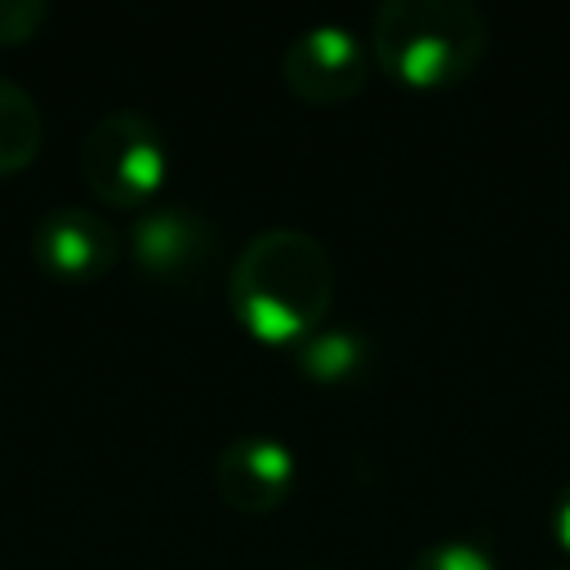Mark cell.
<instances>
[{
	"mask_svg": "<svg viewBox=\"0 0 570 570\" xmlns=\"http://www.w3.org/2000/svg\"><path fill=\"white\" fill-rule=\"evenodd\" d=\"M227 303L258 343H298L325 325L334 303V258L303 227H263L227 272Z\"/></svg>",
	"mask_w": 570,
	"mask_h": 570,
	"instance_id": "cell-1",
	"label": "cell"
},
{
	"mask_svg": "<svg viewBox=\"0 0 570 570\" xmlns=\"http://www.w3.org/2000/svg\"><path fill=\"white\" fill-rule=\"evenodd\" d=\"M370 49L401 85L445 89L481 67L490 27L472 0H383L370 22Z\"/></svg>",
	"mask_w": 570,
	"mask_h": 570,
	"instance_id": "cell-2",
	"label": "cell"
},
{
	"mask_svg": "<svg viewBox=\"0 0 570 570\" xmlns=\"http://www.w3.org/2000/svg\"><path fill=\"white\" fill-rule=\"evenodd\" d=\"M85 187L107 209H147L169 174V147L151 116L134 107H116L98 116L80 142Z\"/></svg>",
	"mask_w": 570,
	"mask_h": 570,
	"instance_id": "cell-3",
	"label": "cell"
},
{
	"mask_svg": "<svg viewBox=\"0 0 570 570\" xmlns=\"http://www.w3.org/2000/svg\"><path fill=\"white\" fill-rule=\"evenodd\" d=\"M134 267L165 289H200L218 263V227L196 205H147L129 227Z\"/></svg>",
	"mask_w": 570,
	"mask_h": 570,
	"instance_id": "cell-4",
	"label": "cell"
},
{
	"mask_svg": "<svg viewBox=\"0 0 570 570\" xmlns=\"http://www.w3.org/2000/svg\"><path fill=\"white\" fill-rule=\"evenodd\" d=\"M281 80L312 107L347 102L370 80V53L347 22H312L281 49Z\"/></svg>",
	"mask_w": 570,
	"mask_h": 570,
	"instance_id": "cell-5",
	"label": "cell"
},
{
	"mask_svg": "<svg viewBox=\"0 0 570 570\" xmlns=\"http://www.w3.org/2000/svg\"><path fill=\"white\" fill-rule=\"evenodd\" d=\"M31 258L45 276L85 285L116 267L120 236L102 214H94L85 205H58V209L40 214V223L31 227Z\"/></svg>",
	"mask_w": 570,
	"mask_h": 570,
	"instance_id": "cell-6",
	"label": "cell"
},
{
	"mask_svg": "<svg viewBox=\"0 0 570 570\" xmlns=\"http://www.w3.org/2000/svg\"><path fill=\"white\" fill-rule=\"evenodd\" d=\"M294 450L272 432H240L214 459V490L227 508L263 517L294 494Z\"/></svg>",
	"mask_w": 570,
	"mask_h": 570,
	"instance_id": "cell-7",
	"label": "cell"
},
{
	"mask_svg": "<svg viewBox=\"0 0 570 570\" xmlns=\"http://www.w3.org/2000/svg\"><path fill=\"white\" fill-rule=\"evenodd\" d=\"M294 365L325 387H343L352 379H361V370L370 365V338L356 325H316L307 338L294 343Z\"/></svg>",
	"mask_w": 570,
	"mask_h": 570,
	"instance_id": "cell-8",
	"label": "cell"
},
{
	"mask_svg": "<svg viewBox=\"0 0 570 570\" xmlns=\"http://www.w3.org/2000/svg\"><path fill=\"white\" fill-rule=\"evenodd\" d=\"M40 142H45V116L36 98L22 85L0 80V178L27 169L40 156Z\"/></svg>",
	"mask_w": 570,
	"mask_h": 570,
	"instance_id": "cell-9",
	"label": "cell"
},
{
	"mask_svg": "<svg viewBox=\"0 0 570 570\" xmlns=\"http://www.w3.org/2000/svg\"><path fill=\"white\" fill-rule=\"evenodd\" d=\"M410 570H499L494 552L485 539H472V534H450V539H436V543H423L410 561Z\"/></svg>",
	"mask_w": 570,
	"mask_h": 570,
	"instance_id": "cell-10",
	"label": "cell"
},
{
	"mask_svg": "<svg viewBox=\"0 0 570 570\" xmlns=\"http://www.w3.org/2000/svg\"><path fill=\"white\" fill-rule=\"evenodd\" d=\"M45 18H49V4L40 0H0V45L31 40Z\"/></svg>",
	"mask_w": 570,
	"mask_h": 570,
	"instance_id": "cell-11",
	"label": "cell"
},
{
	"mask_svg": "<svg viewBox=\"0 0 570 570\" xmlns=\"http://www.w3.org/2000/svg\"><path fill=\"white\" fill-rule=\"evenodd\" d=\"M552 534H557V543L570 552V481L557 490V499H552Z\"/></svg>",
	"mask_w": 570,
	"mask_h": 570,
	"instance_id": "cell-12",
	"label": "cell"
},
{
	"mask_svg": "<svg viewBox=\"0 0 570 570\" xmlns=\"http://www.w3.org/2000/svg\"><path fill=\"white\" fill-rule=\"evenodd\" d=\"M552 570H570V566H552Z\"/></svg>",
	"mask_w": 570,
	"mask_h": 570,
	"instance_id": "cell-13",
	"label": "cell"
},
{
	"mask_svg": "<svg viewBox=\"0 0 570 570\" xmlns=\"http://www.w3.org/2000/svg\"><path fill=\"white\" fill-rule=\"evenodd\" d=\"M307 570H321V566H307Z\"/></svg>",
	"mask_w": 570,
	"mask_h": 570,
	"instance_id": "cell-14",
	"label": "cell"
}]
</instances>
